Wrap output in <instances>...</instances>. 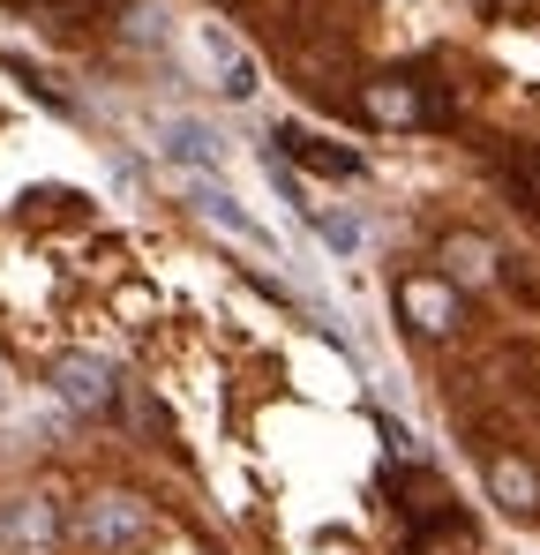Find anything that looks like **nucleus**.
<instances>
[{"label": "nucleus", "instance_id": "obj_1", "mask_svg": "<svg viewBox=\"0 0 540 555\" xmlns=\"http://www.w3.org/2000/svg\"><path fill=\"white\" fill-rule=\"evenodd\" d=\"M76 533H83L90 548H136L143 533H151V511L136 503V495H90L83 503V518H76Z\"/></svg>", "mask_w": 540, "mask_h": 555}, {"label": "nucleus", "instance_id": "obj_2", "mask_svg": "<svg viewBox=\"0 0 540 555\" xmlns=\"http://www.w3.org/2000/svg\"><path fill=\"white\" fill-rule=\"evenodd\" d=\"M203 53H210V68H218V91H226V98H256V91H263V68L241 53V38H233L226 23H203Z\"/></svg>", "mask_w": 540, "mask_h": 555}, {"label": "nucleus", "instance_id": "obj_3", "mask_svg": "<svg viewBox=\"0 0 540 555\" xmlns=\"http://www.w3.org/2000/svg\"><path fill=\"white\" fill-rule=\"evenodd\" d=\"M53 390H61L76 413H98V405H113V369L90 361V353H68V361L53 369Z\"/></svg>", "mask_w": 540, "mask_h": 555}, {"label": "nucleus", "instance_id": "obj_4", "mask_svg": "<svg viewBox=\"0 0 540 555\" xmlns=\"http://www.w3.org/2000/svg\"><path fill=\"white\" fill-rule=\"evenodd\" d=\"M398 308H406V323H421V331H450V323H458V293H450L443 278H406V285H398Z\"/></svg>", "mask_w": 540, "mask_h": 555}, {"label": "nucleus", "instance_id": "obj_5", "mask_svg": "<svg viewBox=\"0 0 540 555\" xmlns=\"http://www.w3.org/2000/svg\"><path fill=\"white\" fill-rule=\"evenodd\" d=\"M278 143L308 166V173H323V181H360V158L353 151H338V143H323V135H300V128H278Z\"/></svg>", "mask_w": 540, "mask_h": 555}, {"label": "nucleus", "instance_id": "obj_6", "mask_svg": "<svg viewBox=\"0 0 540 555\" xmlns=\"http://www.w3.org/2000/svg\"><path fill=\"white\" fill-rule=\"evenodd\" d=\"M368 120H383V128H421L428 120V105H421V91L413 83H398V76H383V83H368Z\"/></svg>", "mask_w": 540, "mask_h": 555}, {"label": "nucleus", "instance_id": "obj_7", "mask_svg": "<svg viewBox=\"0 0 540 555\" xmlns=\"http://www.w3.org/2000/svg\"><path fill=\"white\" fill-rule=\"evenodd\" d=\"M488 488H496L503 511H540V473L526 459H496L488 465Z\"/></svg>", "mask_w": 540, "mask_h": 555}, {"label": "nucleus", "instance_id": "obj_8", "mask_svg": "<svg viewBox=\"0 0 540 555\" xmlns=\"http://www.w3.org/2000/svg\"><path fill=\"white\" fill-rule=\"evenodd\" d=\"M443 263H450L458 285H488V278H496V248H488V241H473V233H450V241H443Z\"/></svg>", "mask_w": 540, "mask_h": 555}, {"label": "nucleus", "instance_id": "obj_9", "mask_svg": "<svg viewBox=\"0 0 540 555\" xmlns=\"http://www.w3.org/2000/svg\"><path fill=\"white\" fill-rule=\"evenodd\" d=\"M203 218H210V225H226L233 241H248V248H256L263 263H278V241H270V233H263V225H256V218H241V210H233L226 195H203Z\"/></svg>", "mask_w": 540, "mask_h": 555}, {"label": "nucleus", "instance_id": "obj_10", "mask_svg": "<svg viewBox=\"0 0 540 555\" xmlns=\"http://www.w3.org/2000/svg\"><path fill=\"white\" fill-rule=\"evenodd\" d=\"M166 151H173V158H195V166H218L210 128H195V120H173V128H166Z\"/></svg>", "mask_w": 540, "mask_h": 555}, {"label": "nucleus", "instance_id": "obj_11", "mask_svg": "<svg viewBox=\"0 0 540 555\" xmlns=\"http://www.w3.org/2000/svg\"><path fill=\"white\" fill-rule=\"evenodd\" d=\"M8 533H15L23 548H46V541H53V511H46V503L30 495V503H15V518H8Z\"/></svg>", "mask_w": 540, "mask_h": 555}]
</instances>
